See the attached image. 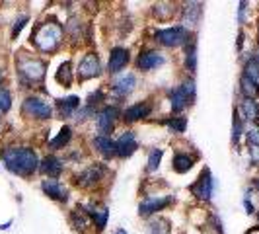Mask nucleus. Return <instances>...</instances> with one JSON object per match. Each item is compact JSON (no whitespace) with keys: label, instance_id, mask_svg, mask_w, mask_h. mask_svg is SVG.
I'll use <instances>...</instances> for the list:
<instances>
[{"label":"nucleus","instance_id":"1","mask_svg":"<svg viewBox=\"0 0 259 234\" xmlns=\"http://www.w3.org/2000/svg\"><path fill=\"white\" fill-rule=\"evenodd\" d=\"M2 160L6 164V168L14 172V174H20V176H29L33 174L39 166L37 154L31 150V148H6L2 152Z\"/></svg>","mask_w":259,"mask_h":234},{"label":"nucleus","instance_id":"2","mask_svg":"<svg viewBox=\"0 0 259 234\" xmlns=\"http://www.w3.org/2000/svg\"><path fill=\"white\" fill-rule=\"evenodd\" d=\"M61 41V29L55 26V24H45V26L39 29V33L35 35V43L43 51H51L59 45Z\"/></svg>","mask_w":259,"mask_h":234},{"label":"nucleus","instance_id":"3","mask_svg":"<svg viewBox=\"0 0 259 234\" xmlns=\"http://www.w3.org/2000/svg\"><path fill=\"white\" fill-rule=\"evenodd\" d=\"M156 41H160L166 47H178L187 41V29L185 27H168V29H160L154 33Z\"/></svg>","mask_w":259,"mask_h":234},{"label":"nucleus","instance_id":"4","mask_svg":"<svg viewBox=\"0 0 259 234\" xmlns=\"http://www.w3.org/2000/svg\"><path fill=\"white\" fill-rule=\"evenodd\" d=\"M195 96V84L193 82H187L182 84L180 88L169 92V102H171V109L174 111H182L183 107L187 105V102Z\"/></svg>","mask_w":259,"mask_h":234},{"label":"nucleus","instance_id":"5","mask_svg":"<svg viewBox=\"0 0 259 234\" xmlns=\"http://www.w3.org/2000/svg\"><path fill=\"white\" fill-rule=\"evenodd\" d=\"M24 109L35 119H49L53 113L51 105L43 102V100H39V98H27L24 102Z\"/></svg>","mask_w":259,"mask_h":234},{"label":"nucleus","instance_id":"6","mask_svg":"<svg viewBox=\"0 0 259 234\" xmlns=\"http://www.w3.org/2000/svg\"><path fill=\"white\" fill-rule=\"evenodd\" d=\"M191 193L197 195L199 199H210L212 195V176L208 168L203 170V176H199V180L191 185Z\"/></svg>","mask_w":259,"mask_h":234},{"label":"nucleus","instance_id":"7","mask_svg":"<svg viewBox=\"0 0 259 234\" xmlns=\"http://www.w3.org/2000/svg\"><path fill=\"white\" fill-rule=\"evenodd\" d=\"M137 150V139H135V133L133 131H125L119 141L115 143V154L121 158H127Z\"/></svg>","mask_w":259,"mask_h":234},{"label":"nucleus","instance_id":"8","mask_svg":"<svg viewBox=\"0 0 259 234\" xmlns=\"http://www.w3.org/2000/svg\"><path fill=\"white\" fill-rule=\"evenodd\" d=\"M20 70L29 80H41V78L45 76V66L37 59H22L20 61Z\"/></svg>","mask_w":259,"mask_h":234},{"label":"nucleus","instance_id":"9","mask_svg":"<svg viewBox=\"0 0 259 234\" xmlns=\"http://www.w3.org/2000/svg\"><path fill=\"white\" fill-rule=\"evenodd\" d=\"M162 65H164V57L158 51H144L137 59V68H141V70H152Z\"/></svg>","mask_w":259,"mask_h":234},{"label":"nucleus","instance_id":"10","mask_svg":"<svg viewBox=\"0 0 259 234\" xmlns=\"http://www.w3.org/2000/svg\"><path fill=\"white\" fill-rule=\"evenodd\" d=\"M100 59L92 53V55H86L84 57V61L80 63V66H78V74L82 78H92V76H98L100 74Z\"/></svg>","mask_w":259,"mask_h":234},{"label":"nucleus","instance_id":"11","mask_svg":"<svg viewBox=\"0 0 259 234\" xmlns=\"http://www.w3.org/2000/svg\"><path fill=\"white\" fill-rule=\"evenodd\" d=\"M119 117V109L117 107H105L102 113H98V131L105 135L113 129V123Z\"/></svg>","mask_w":259,"mask_h":234},{"label":"nucleus","instance_id":"12","mask_svg":"<svg viewBox=\"0 0 259 234\" xmlns=\"http://www.w3.org/2000/svg\"><path fill=\"white\" fill-rule=\"evenodd\" d=\"M169 203H171V197H150V199H146V201H143V205H141V209H139V213L143 215V217H146V215H152V213H156V211H162L164 207H168Z\"/></svg>","mask_w":259,"mask_h":234},{"label":"nucleus","instance_id":"13","mask_svg":"<svg viewBox=\"0 0 259 234\" xmlns=\"http://www.w3.org/2000/svg\"><path fill=\"white\" fill-rule=\"evenodd\" d=\"M129 63V51L123 47H115L109 57V72H119L123 70V66Z\"/></svg>","mask_w":259,"mask_h":234},{"label":"nucleus","instance_id":"14","mask_svg":"<svg viewBox=\"0 0 259 234\" xmlns=\"http://www.w3.org/2000/svg\"><path fill=\"white\" fill-rule=\"evenodd\" d=\"M45 195H49L51 199H61V201H66V189L61 185L59 180H43L41 183Z\"/></svg>","mask_w":259,"mask_h":234},{"label":"nucleus","instance_id":"15","mask_svg":"<svg viewBox=\"0 0 259 234\" xmlns=\"http://www.w3.org/2000/svg\"><path fill=\"white\" fill-rule=\"evenodd\" d=\"M135 86H137V78L133 76V74H123V76H119L113 82V88L119 96H127L131 92L135 90Z\"/></svg>","mask_w":259,"mask_h":234},{"label":"nucleus","instance_id":"16","mask_svg":"<svg viewBox=\"0 0 259 234\" xmlns=\"http://www.w3.org/2000/svg\"><path fill=\"white\" fill-rule=\"evenodd\" d=\"M150 111H152V105L146 104V102L131 105L129 109L125 111V119H127V121H139V119H144V117L150 115Z\"/></svg>","mask_w":259,"mask_h":234},{"label":"nucleus","instance_id":"17","mask_svg":"<svg viewBox=\"0 0 259 234\" xmlns=\"http://www.w3.org/2000/svg\"><path fill=\"white\" fill-rule=\"evenodd\" d=\"M41 172L47 174V176H51V178H55V176H59V174L63 172V162L53 154L45 156L43 162H41Z\"/></svg>","mask_w":259,"mask_h":234},{"label":"nucleus","instance_id":"18","mask_svg":"<svg viewBox=\"0 0 259 234\" xmlns=\"http://www.w3.org/2000/svg\"><path fill=\"white\" fill-rule=\"evenodd\" d=\"M94 146H96V150H98L100 154L107 156V158L115 154V143H113L107 135H98V137L94 139Z\"/></svg>","mask_w":259,"mask_h":234},{"label":"nucleus","instance_id":"19","mask_svg":"<svg viewBox=\"0 0 259 234\" xmlns=\"http://www.w3.org/2000/svg\"><path fill=\"white\" fill-rule=\"evenodd\" d=\"M104 176V168L102 166H92V168L84 170L80 176H78V183L82 185H92V183L100 182Z\"/></svg>","mask_w":259,"mask_h":234},{"label":"nucleus","instance_id":"20","mask_svg":"<svg viewBox=\"0 0 259 234\" xmlns=\"http://www.w3.org/2000/svg\"><path fill=\"white\" fill-rule=\"evenodd\" d=\"M78 105H80V100H78V96H68L65 100H59V111H61V115L63 117H70L74 111L78 109Z\"/></svg>","mask_w":259,"mask_h":234},{"label":"nucleus","instance_id":"21","mask_svg":"<svg viewBox=\"0 0 259 234\" xmlns=\"http://www.w3.org/2000/svg\"><path fill=\"white\" fill-rule=\"evenodd\" d=\"M240 109H242V113L246 115V119L249 121H259V105L255 100H244L242 105H240Z\"/></svg>","mask_w":259,"mask_h":234},{"label":"nucleus","instance_id":"22","mask_svg":"<svg viewBox=\"0 0 259 234\" xmlns=\"http://www.w3.org/2000/svg\"><path fill=\"white\" fill-rule=\"evenodd\" d=\"M193 166V158L191 156H185V154H178L174 158V170L178 172V174H185V172H189Z\"/></svg>","mask_w":259,"mask_h":234},{"label":"nucleus","instance_id":"23","mask_svg":"<svg viewBox=\"0 0 259 234\" xmlns=\"http://www.w3.org/2000/svg\"><path fill=\"white\" fill-rule=\"evenodd\" d=\"M72 133H70V127H63L59 131V135L51 141V148H61V146H66L68 141H70Z\"/></svg>","mask_w":259,"mask_h":234},{"label":"nucleus","instance_id":"24","mask_svg":"<svg viewBox=\"0 0 259 234\" xmlns=\"http://www.w3.org/2000/svg\"><path fill=\"white\" fill-rule=\"evenodd\" d=\"M183 12L187 14V18H185V24H189V26H197V20H199V14H201V4H187V8L183 10Z\"/></svg>","mask_w":259,"mask_h":234},{"label":"nucleus","instance_id":"25","mask_svg":"<svg viewBox=\"0 0 259 234\" xmlns=\"http://www.w3.org/2000/svg\"><path fill=\"white\" fill-rule=\"evenodd\" d=\"M244 76L249 78L253 84H257L259 86V63L257 61H247L246 63V70H244Z\"/></svg>","mask_w":259,"mask_h":234},{"label":"nucleus","instance_id":"26","mask_svg":"<svg viewBox=\"0 0 259 234\" xmlns=\"http://www.w3.org/2000/svg\"><path fill=\"white\" fill-rule=\"evenodd\" d=\"M242 92H244V96H246L247 100H253V98L259 94V86L257 84H253L249 78L242 76Z\"/></svg>","mask_w":259,"mask_h":234},{"label":"nucleus","instance_id":"27","mask_svg":"<svg viewBox=\"0 0 259 234\" xmlns=\"http://www.w3.org/2000/svg\"><path fill=\"white\" fill-rule=\"evenodd\" d=\"M57 80H59L63 86H70V84H72V70H70V63H65V65L59 68V72H57Z\"/></svg>","mask_w":259,"mask_h":234},{"label":"nucleus","instance_id":"28","mask_svg":"<svg viewBox=\"0 0 259 234\" xmlns=\"http://www.w3.org/2000/svg\"><path fill=\"white\" fill-rule=\"evenodd\" d=\"M90 215H92V219H94V222H96V226H98V228H104L105 222H107V217H109V211H107V209H100V213H98V211L92 209Z\"/></svg>","mask_w":259,"mask_h":234},{"label":"nucleus","instance_id":"29","mask_svg":"<svg viewBox=\"0 0 259 234\" xmlns=\"http://www.w3.org/2000/svg\"><path fill=\"white\" fill-rule=\"evenodd\" d=\"M168 127L174 131V133H183L185 127H187V119H185V117H174V119H169Z\"/></svg>","mask_w":259,"mask_h":234},{"label":"nucleus","instance_id":"30","mask_svg":"<svg viewBox=\"0 0 259 234\" xmlns=\"http://www.w3.org/2000/svg\"><path fill=\"white\" fill-rule=\"evenodd\" d=\"M185 65H187V68H189V70H195V66H197V51H195V43H191V45L187 47Z\"/></svg>","mask_w":259,"mask_h":234},{"label":"nucleus","instance_id":"31","mask_svg":"<svg viewBox=\"0 0 259 234\" xmlns=\"http://www.w3.org/2000/svg\"><path fill=\"white\" fill-rule=\"evenodd\" d=\"M160 160H162V150H160V148H156V150H152L150 156H148V170H150V172L158 170Z\"/></svg>","mask_w":259,"mask_h":234},{"label":"nucleus","instance_id":"32","mask_svg":"<svg viewBox=\"0 0 259 234\" xmlns=\"http://www.w3.org/2000/svg\"><path fill=\"white\" fill-rule=\"evenodd\" d=\"M12 105V98H10V92L0 88V111H8Z\"/></svg>","mask_w":259,"mask_h":234},{"label":"nucleus","instance_id":"33","mask_svg":"<svg viewBox=\"0 0 259 234\" xmlns=\"http://www.w3.org/2000/svg\"><path fill=\"white\" fill-rule=\"evenodd\" d=\"M240 135H242V121H240V117H238V113H236V117H234V133H232L234 143L240 141Z\"/></svg>","mask_w":259,"mask_h":234},{"label":"nucleus","instance_id":"34","mask_svg":"<svg viewBox=\"0 0 259 234\" xmlns=\"http://www.w3.org/2000/svg\"><path fill=\"white\" fill-rule=\"evenodd\" d=\"M27 20H29V18H27V16H24V18H20V20L16 22V27H14V29H12V37H18V33H20V29H22V27L26 26V24H27Z\"/></svg>","mask_w":259,"mask_h":234},{"label":"nucleus","instance_id":"35","mask_svg":"<svg viewBox=\"0 0 259 234\" xmlns=\"http://www.w3.org/2000/svg\"><path fill=\"white\" fill-rule=\"evenodd\" d=\"M115 234H127V232H125V230H117Z\"/></svg>","mask_w":259,"mask_h":234},{"label":"nucleus","instance_id":"36","mask_svg":"<svg viewBox=\"0 0 259 234\" xmlns=\"http://www.w3.org/2000/svg\"><path fill=\"white\" fill-rule=\"evenodd\" d=\"M255 61H257V63H259V51H257V59H255Z\"/></svg>","mask_w":259,"mask_h":234},{"label":"nucleus","instance_id":"37","mask_svg":"<svg viewBox=\"0 0 259 234\" xmlns=\"http://www.w3.org/2000/svg\"><path fill=\"white\" fill-rule=\"evenodd\" d=\"M0 80H2V72H0Z\"/></svg>","mask_w":259,"mask_h":234}]
</instances>
